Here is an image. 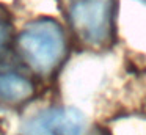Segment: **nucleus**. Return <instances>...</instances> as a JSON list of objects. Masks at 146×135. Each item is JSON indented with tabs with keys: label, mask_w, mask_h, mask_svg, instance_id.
Listing matches in <instances>:
<instances>
[{
	"label": "nucleus",
	"mask_w": 146,
	"mask_h": 135,
	"mask_svg": "<svg viewBox=\"0 0 146 135\" xmlns=\"http://www.w3.org/2000/svg\"><path fill=\"white\" fill-rule=\"evenodd\" d=\"M68 47L64 28L50 17L29 22L16 39L21 61L38 77H52L57 74L68 57Z\"/></svg>",
	"instance_id": "1"
},
{
	"label": "nucleus",
	"mask_w": 146,
	"mask_h": 135,
	"mask_svg": "<svg viewBox=\"0 0 146 135\" xmlns=\"http://www.w3.org/2000/svg\"><path fill=\"white\" fill-rule=\"evenodd\" d=\"M74 36L90 50H107L116 39L115 0H71L68 9Z\"/></svg>",
	"instance_id": "2"
},
{
	"label": "nucleus",
	"mask_w": 146,
	"mask_h": 135,
	"mask_svg": "<svg viewBox=\"0 0 146 135\" xmlns=\"http://www.w3.org/2000/svg\"><path fill=\"white\" fill-rule=\"evenodd\" d=\"M88 119L76 107H47L21 124L19 135H88Z\"/></svg>",
	"instance_id": "3"
},
{
	"label": "nucleus",
	"mask_w": 146,
	"mask_h": 135,
	"mask_svg": "<svg viewBox=\"0 0 146 135\" xmlns=\"http://www.w3.org/2000/svg\"><path fill=\"white\" fill-rule=\"evenodd\" d=\"M36 86L22 71L0 65V105L21 107L33 99Z\"/></svg>",
	"instance_id": "4"
},
{
	"label": "nucleus",
	"mask_w": 146,
	"mask_h": 135,
	"mask_svg": "<svg viewBox=\"0 0 146 135\" xmlns=\"http://www.w3.org/2000/svg\"><path fill=\"white\" fill-rule=\"evenodd\" d=\"M13 39V25L10 21V14L0 6V57L8 50Z\"/></svg>",
	"instance_id": "5"
},
{
	"label": "nucleus",
	"mask_w": 146,
	"mask_h": 135,
	"mask_svg": "<svg viewBox=\"0 0 146 135\" xmlns=\"http://www.w3.org/2000/svg\"><path fill=\"white\" fill-rule=\"evenodd\" d=\"M88 135H111V134L107 130V129L101 127V126H94L93 129H90Z\"/></svg>",
	"instance_id": "6"
},
{
	"label": "nucleus",
	"mask_w": 146,
	"mask_h": 135,
	"mask_svg": "<svg viewBox=\"0 0 146 135\" xmlns=\"http://www.w3.org/2000/svg\"><path fill=\"white\" fill-rule=\"evenodd\" d=\"M137 2H140V3H143V5H146V0H137Z\"/></svg>",
	"instance_id": "7"
}]
</instances>
